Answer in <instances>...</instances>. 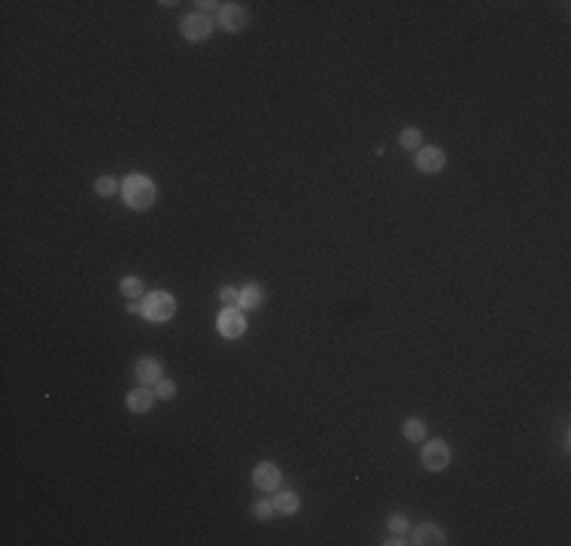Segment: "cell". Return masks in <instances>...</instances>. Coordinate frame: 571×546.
<instances>
[{"label":"cell","mask_w":571,"mask_h":546,"mask_svg":"<svg viewBox=\"0 0 571 546\" xmlns=\"http://www.w3.org/2000/svg\"><path fill=\"white\" fill-rule=\"evenodd\" d=\"M122 194H125V203L131 209H149L155 203V185L143 173H131L122 185Z\"/></svg>","instance_id":"cell-1"},{"label":"cell","mask_w":571,"mask_h":546,"mask_svg":"<svg viewBox=\"0 0 571 546\" xmlns=\"http://www.w3.org/2000/svg\"><path fill=\"white\" fill-rule=\"evenodd\" d=\"M173 312H177V301H173L171 291H152V295H146L143 316L149 322H167Z\"/></svg>","instance_id":"cell-2"},{"label":"cell","mask_w":571,"mask_h":546,"mask_svg":"<svg viewBox=\"0 0 571 546\" xmlns=\"http://www.w3.org/2000/svg\"><path fill=\"white\" fill-rule=\"evenodd\" d=\"M216 328H219V334H222V337L237 340L240 334L246 331V316H244V310H240V307H225L222 312H219Z\"/></svg>","instance_id":"cell-3"},{"label":"cell","mask_w":571,"mask_h":546,"mask_svg":"<svg viewBox=\"0 0 571 546\" xmlns=\"http://www.w3.org/2000/svg\"><path fill=\"white\" fill-rule=\"evenodd\" d=\"M180 27H182V36H186V40H192V43H201V40H207V36L213 34V21L204 16V12L186 16Z\"/></svg>","instance_id":"cell-4"},{"label":"cell","mask_w":571,"mask_h":546,"mask_svg":"<svg viewBox=\"0 0 571 546\" xmlns=\"http://www.w3.org/2000/svg\"><path fill=\"white\" fill-rule=\"evenodd\" d=\"M252 483L259 486L261 492H274V489H280L283 473L274 462H261V464H255V470H252Z\"/></svg>","instance_id":"cell-5"},{"label":"cell","mask_w":571,"mask_h":546,"mask_svg":"<svg viewBox=\"0 0 571 546\" xmlns=\"http://www.w3.org/2000/svg\"><path fill=\"white\" fill-rule=\"evenodd\" d=\"M422 464H426L429 470H444L446 464H450V446H446L444 440H429L426 446H422Z\"/></svg>","instance_id":"cell-6"},{"label":"cell","mask_w":571,"mask_h":546,"mask_svg":"<svg viewBox=\"0 0 571 546\" xmlns=\"http://www.w3.org/2000/svg\"><path fill=\"white\" fill-rule=\"evenodd\" d=\"M446 164V155L438 146H420L416 149V167H420L422 173H441Z\"/></svg>","instance_id":"cell-7"},{"label":"cell","mask_w":571,"mask_h":546,"mask_svg":"<svg viewBox=\"0 0 571 546\" xmlns=\"http://www.w3.org/2000/svg\"><path fill=\"white\" fill-rule=\"evenodd\" d=\"M407 543H416V546H444L446 543V534L438 525H431V522H422V525H416L411 531V541Z\"/></svg>","instance_id":"cell-8"},{"label":"cell","mask_w":571,"mask_h":546,"mask_svg":"<svg viewBox=\"0 0 571 546\" xmlns=\"http://www.w3.org/2000/svg\"><path fill=\"white\" fill-rule=\"evenodd\" d=\"M219 25H222L225 31H231V34H240L246 27L244 10H240L237 3H222V10H219Z\"/></svg>","instance_id":"cell-9"},{"label":"cell","mask_w":571,"mask_h":546,"mask_svg":"<svg viewBox=\"0 0 571 546\" xmlns=\"http://www.w3.org/2000/svg\"><path fill=\"white\" fill-rule=\"evenodd\" d=\"M134 376H137V383L140 385H152V383H158L161 376V361L158 359H140L134 364Z\"/></svg>","instance_id":"cell-10"},{"label":"cell","mask_w":571,"mask_h":546,"mask_svg":"<svg viewBox=\"0 0 571 546\" xmlns=\"http://www.w3.org/2000/svg\"><path fill=\"white\" fill-rule=\"evenodd\" d=\"M152 404H155V391H152L149 385H137L134 391H128V410L131 413H146Z\"/></svg>","instance_id":"cell-11"},{"label":"cell","mask_w":571,"mask_h":546,"mask_svg":"<svg viewBox=\"0 0 571 546\" xmlns=\"http://www.w3.org/2000/svg\"><path fill=\"white\" fill-rule=\"evenodd\" d=\"M261 304H265V288H261V286L250 282V286L240 288V301H237L240 310H259Z\"/></svg>","instance_id":"cell-12"},{"label":"cell","mask_w":571,"mask_h":546,"mask_svg":"<svg viewBox=\"0 0 571 546\" xmlns=\"http://www.w3.org/2000/svg\"><path fill=\"white\" fill-rule=\"evenodd\" d=\"M274 510L283 516H295L301 510V498L295 492H277L274 494Z\"/></svg>","instance_id":"cell-13"},{"label":"cell","mask_w":571,"mask_h":546,"mask_svg":"<svg viewBox=\"0 0 571 546\" xmlns=\"http://www.w3.org/2000/svg\"><path fill=\"white\" fill-rule=\"evenodd\" d=\"M405 437L411 443H422L429 437V428H426V422L422 419H407L405 422Z\"/></svg>","instance_id":"cell-14"},{"label":"cell","mask_w":571,"mask_h":546,"mask_svg":"<svg viewBox=\"0 0 571 546\" xmlns=\"http://www.w3.org/2000/svg\"><path fill=\"white\" fill-rule=\"evenodd\" d=\"M398 143L405 146L407 152L420 149V146H422V134H420V128H405V130H401V137H398Z\"/></svg>","instance_id":"cell-15"},{"label":"cell","mask_w":571,"mask_h":546,"mask_svg":"<svg viewBox=\"0 0 571 546\" xmlns=\"http://www.w3.org/2000/svg\"><path fill=\"white\" fill-rule=\"evenodd\" d=\"M122 295L125 297H131V301H134V297H140L143 295V282L137 280V276H125V280H122Z\"/></svg>","instance_id":"cell-16"},{"label":"cell","mask_w":571,"mask_h":546,"mask_svg":"<svg viewBox=\"0 0 571 546\" xmlns=\"http://www.w3.org/2000/svg\"><path fill=\"white\" fill-rule=\"evenodd\" d=\"M389 531H392V534H405L407 537V531H411V522H407V516L405 513H392L389 516Z\"/></svg>","instance_id":"cell-17"},{"label":"cell","mask_w":571,"mask_h":546,"mask_svg":"<svg viewBox=\"0 0 571 546\" xmlns=\"http://www.w3.org/2000/svg\"><path fill=\"white\" fill-rule=\"evenodd\" d=\"M173 395H177V383H173V380H164V376H161V380L155 383V398L171 400Z\"/></svg>","instance_id":"cell-18"},{"label":"cell","mask_w":571,"mask_h":546,"mask_svg":"<svg viewBox=\"0 0 571 546\" xmlns=\"http://www.w3.org/2000/svg\"><path fill=\"white\" fill-rule=\"evenodd\" d=\"M116 188H119V185H116L113 177H100L98 182H94V192H98L100 198H109V194H116Z\"/></svg>","instance_id":"cell-19"},{"label":"cell","mask_w":571,"mask_h":546,"mask_svg":"<svg viewBox=\"0 0 571 546\" xmlns=\"http://www.w3.org/2000/svg\"><path fill=\"white\" fill-rule=\"evenodd\" d=\"M252 516L255 519H270V516H274V501H255L252 504Z\"/></svg>","instance_id":"cell-20"},{"label":"cell","mask_w":571,"mask_h":546,"mask_svg":"<svg viewBox=\"0 0 571 546\" xmlns=\"http://www.w3.org/2000/svg\"><path fill=\"white\" fill-rule=\"evenodd\" d=\"M219 297H222V301L228 304V307H237V301H240V291L234 288V286H225L222 291H219Z\"/></svg>","instance_id":"cell-21"},{"label":"cell","mask_w":571,"mask_h":546,"mask_svg":"<svg viewBox=\"0 0 571 546\" xmlns=\"http://www.w3.org/2000/svg\"><path fill=\"white\" fill-rule=\"evenodd\" d=\"M128 312H143V304L140 301H128Z\"/></svg>","instance_id":"cell-22"}]
</instances>
